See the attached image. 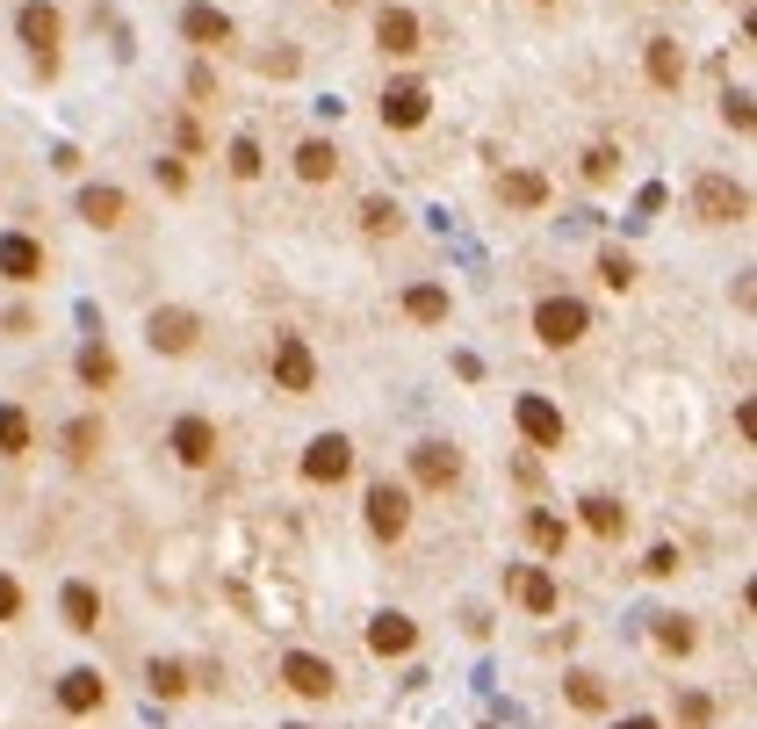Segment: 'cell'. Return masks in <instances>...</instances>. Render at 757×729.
<instances>
[{
  "label": "cell",
  "instance_id": "33",
  "mask_svg": "<svg viewBox=\"0 0 757 729\" xmlns=\"http://www.w3.org/2000/svg\"><path fill=\"white\" fill-rule=\"evenodd\" d=\"M362 231H368V239H390V231H397V203L368 195V203H362Z\"/></svg>",
  "mask_w": 757,
  "mask_h": 729
},
{
  "label": "cell",
  "instance_id": "26",
  "mask_svg": "<svg viewBox=\"0 0 757 729\" xmlns=\"http://www.w3.org/2000/svg\"><path fill=\"white\" fill-rule=\"evenodd\" d=\"M404 311H412L418 326H440V318H448V289H440V282H418V289H404Z\"/></svg>",
  "mask_w": 757,
  "mask_h": 729
},
{
  "label": "cell",
  "instance_id": "5",
  "mask_svg": "<svg viewBox=\"0 0 757 729\" xmlns=\"http://www.w3.org/2000/svg\"><path fill=\"white\" fill-rule=\"evenodd\" d=\"M404 527H412V491L390 485V477H382V485H368V535H376V542H397Z\"/></svg>",
  "mask_w": 757,
  "mask_h": 729
},
{
  "label": "cell",
  "instance_id": "31",
  "mask_svg": "<svg viewBox=\"0 0 757 729\" xmlns=\"http://www.w3.org/2000/svg\"><path fill=\"white\" fill-rule=\"evenodd\" d=\"M692 642H700V636H692V622H686V614H664V622H656V650H672V658H686Z\"/></svg>",
  "mask_w": 757,
  "mask_h": 729
},
{
  "label": "cell",
  "instance_id": "23",
  "mask_svg": "<svg viewBox=\"0 0 757 729\" xmlns=\"http://www.w3.org/2000/svg\"><path fill=\"white\" fill-rule=\"evenodd\" d=\"M296 174H303V181H332V174H340V152H332L325 138H303V145H296Z\"/></svg>",
  "mask_w": 757,
  "mask_h": 729
},
{
  "label": "cell",
  "instance_id": "36",
  "mask_svg": "<svg viewBox=\"0 0 757 729\" xmlns=\"http://www.w3.org/2000/svg\"><path fill=\"white\" fill-rule=\"evenodd\" d=\"M570 700H577L585 715H599V708H606V686H599L592 672H577V679H570Z\"/></svg>",
  "mask_w": 757,
  "mask_h": 729
},
{
  "label": "cell",
  "instance_id": "18",
  "mask_svg": "<svg viewBox=\"0 0 757 729\" xmlns=\"http://www.w3.org/2000/svg\"><path fill=\"white\" fill-rule=\"evenodd\" d=\"M513 592H519V607H527V614H555V607H563V592H555V578L541 571V563H527V571L513 578Z\"/></svg>",
  "mask_w": 757,
  "mask_h": 729
},
{
  "label": "cell",
  "instance_id": "37",
  "mask_svg": "<svg viewBox=\"0 0 757 729\" xmlns=\"http://www.w3.org/2000/svg\"><path fill=\"white\" fill-rule=\"evenodd\" d=\"M750 116H757V109H750V94H743V88H729V94H722V123H729V130H750Z\"/></svg>",
  "mask_w": 757,
  "mask_h": 729
},
{
  "label": "cell",
  "instance_id": "39",
  "mask_svg": "<svg viewBox=\"0 0 757 729\" xmlns=\"http://www.w3.org/2000/svg\"><path fill=\"white\" fill-rule=\"evenodd\" d=\"M15 614H22V585L0 571V622H15Z\"/></svg>",
  "mask_w": 757,
  "mask_h": 729
},
{
  "label": "cell",
  "instance_id": "1",
  "mask_svg": "<svg viewBox=\"0 0 757 729\" xmlns=\"http://www.w3.org/2000/svg\"><path fill=\"white\" fill-rule=\"evenodd\" d=\"M585 332H592V311L577 296H541V304H534V340H541V348H577Z\"/></svg>",
  "mask_w": 757,
  "mask_h": 729
},
{
  "label": "cell",
  "instance_id": "32",
  "mask_svg": "<svg viewBox=\"0 0 757 729\" xmlns=\"http://www.w3.org/2000/svg\"><path fill=\"white\" fill-rule=\"evenodd\" d=\"M599 282H606V289H635V261H628V253H620V246H606V253H599Z\"/></svg>",
  "mask_w": 757,
  "mask_h": 729
},
{
  "label": "cell",
  "instance_id": "7",
  "mask_svg": "<svg viewBox=\"0 0 757 729\" xmlns=\"http://www.w3.org/2000/svg\"><path fill=\"white\" fill-rule=\"evenodd\" d=\"M275 390H289V398H310V390H318V362H310V348L296 332L275 340Z\"/></svg>",
  "mask_w": 757,
  "mask_h": 729
},
{
  "label": "cell",
  "instance_id": "25",
  "mask_svg": "<svg viewBox=\"0 0 757 729\" xmlns=\"http://www.w3.org/2000/svg\"><path fill=\"white\" fill-rule=\"evenodd\" d=\"M585 527H592L599 542L628 535V505H620V499H585Z\"/></svg>",
  "mask_w": 757,
  "mask_h": 729
},
{
  "label": "cell",
  "instance_id": "4",
  "mask_svg": "<svg viewBox=\"0 0 757 729\" xmlns=\"http://www.w3.org/2000/svg\"><path fill=\"white\" fill-rule=\"evenodd\" d=\"M145 340H152V354H195V340H203V318L181 311V304H159V311L145 318Z\"/></svg>",
  "mask_w": 757,
  "mask_h": 729
},
{
  "label": "cell",
  "instance_id": "19",
  "mask_svg": "<svg viewBox=\"0 0 757 729\" xmlns=\"http://www.w3.org/2000/svg\"><path fill=\"white\" fill-rule=\"evenodd\" d=\"M58 614H66L72 636H94V628H102V600H94V585H66V592H58Z\"/></svg>",
  "mask_w": 757,
  "mask_h": 729
},
{
  "label": "cell",
  "instance_id": "27",
  "mask_svg": "<svg viewBox=\"0 0 757 729\" xmlns=\"http://www.w3.org/2000/svg\"><path fill=\"white\" fill-rule=\"evenodd\" d=\"M80 383H87V390H108V383H116V354H108L102 340H87V348H80Z\"/></svg>",
  "mask_w": 757,
  "mask_h": 729
},
{
  "label": "cell",
  "instance_id": "35",
  "mask_svg": "<svg viewBox=\"0 0 757 729\" xmlns=\"http://www.w3.org/2000/svg\"><path fill=\"white\" fill-rule=\"evenodd\" d=\"M260 167H267V159H260V145H253V138H231V174H239V181H260Z\"/></svg>",
  "mask_w": 757,
  "mask_h": 729
},
{
  "label": "cell",
  "instance_id": "41",
  "mask_svg": "<svg viewBox=\"0 0 757 729\" xmlns=\"http://www.w3.org/2000/svg\"><path fill=\"white\" fill-rule=\"evenodd\" d=\"M188 94H195V102H209V94H217V72L195 66V72H188Z\"/></svg>",
  "mask_w": 757,
  "mask_h": 729
},
{
  "label": "cell",
  "instance_id": "45",
  "mask_svg": "<svg viewBox=\"0 0 757 729\" xmlns=\"http://www.w3.org/2000/svg\"><path fill=\"white\" fill-rule=\"evenodd\" d=\"M340 8H346V0H340Z\"/></svg>",
  "mask_w": 757,
  "mask_h": 729
},
{
  "label": "cell",
  "instance_id": "16",
  "mask_svg": "<svg viewBox=\"0 0 757 729\" xmlns=\"http://www.w3.org/2000/svg\"><path fill=\"white\" fill-rule=\"evenodd\" d=\"M376 44L390 58H412L418 52V15H412V8H382V15H376Z\"/></svg>",
  "mask_w": 757,
  "mask_h": 729
},
{
  "label": "cell",
  "instance_id": "34",
  "mask_svg": "<svg viewBox=\"0 0 757 729\" xmlns=\"http://www.w3.org/2000/svg\"><path fill=\"white\" fill-rule=\"evenodd\" d=\"M613 174H620V152H613V145H592V152H585V181H592V189H606Z\"/></svg>",
  "mask_w": 757,
  "mask_h": 729
},
{
  "label": "cell",
  "instance_id": "30",
  "mask_svg": "<svg viewBox=\"0 0 757 729\" xmlns=\"http://www.w3.org/2000/svg\"><path fill=\"white\" fill-rule=\"evenodd\" d=\"M30 448V412L22 405H0V455H22Z\"/></svg>",
  "mask_w": 757,
  "mask_h": 729
},
{
  "label": "cell",
  "instance_id": "3",
  "mask_svg": "<svg viewBox=\"0 0 757 729\" xmlns=\"http://www.w3.org/2000/svg\"><path fill=\"white\" fill-rule=\"evenodd\" d=\"M15 30H22V44H30V52H36V66L51 72V66H58V36H66V15H58L51 0H22Z\"/></svg>",
  "mask_w": 757,
  "mask_h": 729
},
{
  "label": "cell",
  "instance_id": "20",
  "mask_svg": "<svg viewBox=\"0 0 757 729\" xmlns=\"http://www.w3.org/2000/svg\"><path fill=\"white\" fill-rule=\"evenodd\" d=\"M123 209H130V203H123V189H80V217H87L94 231H116Z\"/></svg>",
  "mask_w": 757,
  "mask_h": 729
},
{
  "label": "cell",
  "instance_id": "42",
  "mask_svg": "<svg viewBox=\"0 0 757 729\" xmlns=\"http://www.w3.org/2000/svg\"><path fill=\"white\" fill-rule=\"evenodd\" d=\"M678 571V549L672 542H664V549H650V578H672Z\"/></svg>",
  "mask_w": 757,
  "mask_h": 729
},
{
  "label": "cell",
  "instance_id": "13",
  "mask_svg": "<svg viewBox=\"0 0 757 729\" xmlns=\"http://www.w3.org/2000/svg\"><path fill=\"white\" fill-rule=\"evenodd\" d=\"M102 700H108V679L102 672H87V664H80V672L58 679V708H66V715H94Z\"/></svg>",
  "mask_w": 757,
  "mask_h": 729
},
{
  "label": "cell",
  "instance_id": "11",
  "mask_svg": "<svg viewBox=\"0 0 757 729\" xmlns=\"http://www.w3.org/2000/svg\"><path fill=\"white\" fill-rule=\"evenodd\" d=\"M513 419H519V434H527L534 448H563V412H555L549 398H534V390H527V398L513 405Z\"/></svg>",
  "mask_w": 757,
  "mask_h": 729
},
{
  "label": "cell",
  "instance_id": "29",
  "mask_svg": "<svg viewBox=\"0 0 757 729\" xmlns=\"http://www.w3.org/2000/svg\"><path fill=\"white\" fill-rule=\"evenodd\" d=\"M527 542H534V549H541V556H563L570 527L555 521V513H527Z\"/></svg>",
  "mask_w": 757,
  "mask_h": 729
},
{
  "label": "cell",
  "instance_id": "17",
  "mask_svg": "<svg viewBox=\"0 0 757 729\" xmlns=\"http://www.w3.org/2000/svg\"><path fill=\"white\" fill-rule=\"evenodd\" d=\"M412 642H418V622H404V614H376V622H368V650H376V658H404Z\"/></svg>",
  "mask_w": 757,
  "mask_h": 729
},
{
  "label": "cell",
  "instance_id": "14",
  "mask_svg": "<svg viewBox=\"0 0 757 729\" xmlns=\"http://www.w3.org/2000/svg\"><path fill=\"white\" fill-rule=\"evenodd\" d=\"M0 275H8V282H36V275H44V246H36L30 231H8V239H0Z\"/></svg>",
  "mask_w": 757,
  "mask_h": 729
},
{
  "label": "cell",
  "instance_id": "22",
  "mask_svg": "<svg viewBox=\"0 0 757 729\" xmlns=\"http://www.w3.org/2000/svg\"><path fill=\"white\" fill-rule=\"evenodd\" d=\"M650 80H656V88H686V52H678L672 36H656V44H650Z\"/></svg>",
  "mask_w": 757,
  "mask_h": 729
},
{
  "label": "cell",
  "instance_id": "12",
  "mask_svg": "<svg viewBox=\"0 0 757 729\" xmlns=\"http://www.w3.org/2000/svg\"><path fill=\"white\" fill-rule=\"evenodd\" d=\"M412 477L426 491H448L455 477H462V455H455L448 441H418V448H412Z\"/></svg>",
  "mask_w": 757,
  "mask_h": 729
},
{
  "label": "cell",
  "instance_id": "2",
  "mask_svg": "<svg viewBox=\"0 0 757 729\" xmlns=\"http://www.w3.org/2000/svg\"><path fill=\"white\" fill-rule=\"evenodd\" d=\"M692 209H700V225H743L750 217V189H736L729 174H700L692 181Z\"/></svg>",
  "mask_w": 757,
  "mask_h": 729
},
{
  "label": "cell",
  "instance_id": "10",
  "mask_svg": "<svg viewBox=\"0 0 757 729\" xmlns=\"http://www.w3.org/2000/svg\"><path fill=\"white\" fill-rule=\"evenodd\" d=\"M426 116H433L426 80H397V88H382V123H390V130H418Z\"/></svg>",
  "mask_w": 757,
  "mask_h": 729
},
{
  "label": "cell",
  "instance_id": "40",
  "mask_svg": "<svg viewBox=\"0 0 757 729\" xmlns=\"http://www.w3.org/2000/svg\"><path fill=\"white\" fill-rule=\"evenodd\" d=\"M159 189L181 195V189H188V167H181V159H159Z\"/></svg>",
  "mask_w": 757,
  "mask_h": 729
},
{
  "label": "cell",
  "instance_id": "43",
  "mask_svg": "<svg viewBox=\"0 0 757 729\" xmlns=\"http://www.w3.org/2000/svg\"><path fill=\"white\" fill-rule=\"evenodd\" d=\"M620 729H664V722H656V715H628V722H620Z\"/></svg>",
  "mask_w": 757,
  "mask_h": 729
},
{
  "label": "cell",
  "instance_id": "21",
  "mask_svg": "<svg viewBox=\"0 0 757 729\" xmlns=\"http://www.w3.org/2000/svg\"><path fill=\"white\" fill-rule=\"evenodd\" d=\"M498 195L513 209H541V203H549V181L534 174V167H513V174H498Z\"/></svg>",
  "mask_w": 757,
  "mask_h": 729
},
{
  "label": "cell",
  "instance_id": "15",
  "mask_svg": "<svg viewBox=\"0 0 757 729\" xmlns=\"http://www.w3.org/2000/svg\"><path fill=\"white\" fill-rule=\"evenodd\" d=\"M181 36L203 44V52H217V44H231V15H225V8H209V0H195L188 15H181Z\"/></svg>",
  "mask_w": 757,
  "mask_h": 729
},
{
  "label": "cell",
  "instance_id": "38",
  "mask_svg": "<svg viewBox=\"0 0 757 729\" xmlns=\"http://www.w3.org/2000/svg\"><path fill=\"white\" fill-rule=\"evenodd\" d=\"M678 715H686V729H707V722H714V700H707V694H686V700H678Z\"/></svg>",
  "mask_w": 757,
  "mask_h": 729
},
{
  "label": "cell",
  "instance_id": "44",
  "mask_svg": "<svg viewBox=\"0 0 757 729\" xmlns=\"http://www.w3.org/2000/svg\"><path fill=\"white\" fill-rule=\"evenodd\" d=\"M289 729H303V722H289Z\"/></svg>",
  "mask_w": 757,
  "mask_h": 729
},
{
  "label": "cell",
  "instance_id": "24",
  "mask_svg": "<svg viewBox=\"0 0 757 729\" xmlns=\"http://www.w3.org/2000/svg\"><path fill=\"white\" fill-rule=\"evenodd\" d=\"M145 679H152V700H181V694L195 686L181 658H152V672H145Z\"/></svg>",
  "mask_w": 757,
  "mask_h": 729
},
{
  "label": "cell",
  "instance_id": "9",
  "mask_svg": "<svg viewBox=\"0 0 757 729\" xmlns=\"http://www.w3.org/2000/svg\"><path fill=\"white\" fill-rule=\"evenodd\" d=\"M346 469H354V441H346V434H318L303 448V477H310V485H340Z\"/></svg>",
  "mask_w": 757,
  "mask_h": 729
},
{
  "label": "cell",
  "instance_id": "8",
  "mask_svg": "<svg viewBox=\"0 0 757 729\" xmlns=\"http://www.w3.org/2000/svg\"><path fill=\"white\" fill-rule=\"evenodd\" d=\"M167 448L181 455L188 469H209L217 463V426H209L203 412H188V419H173V434H167Z\"/></svg>",
  "mask_w": 757,
  "mask_h": 729
},
{
  "label": "cell",
  "instance_id": "6",
  "mask_svg": "<svg viewBox=\"0 0 757 729\" xmlns=\"http://www.w3.org/2000/svg\"><path fill=\"white\" fill-rule=\"evenodd\" d=\"M282 686L303 694V700H332L340 694V672H332L325 658H310V650H289V658H282Z\"/></svg>",
  "mask_w": 757,
  "mask_h": 729
},
{
  "label": "cell",
  "instance_id": "28",
  "mask_svg": "<svg viewBox=\"0 0 757 729\" xmlns=\"http://www.w3.org/2000/svg\"><path fill=\"white\" fill-rule=\"evenodd\" d=\"M94 448H102V419L80 412V419L66 426V455H72V463H94Z\"/></svg>",
  "mask_w": 757,
  "mask_h": 729
}]
</instances>
